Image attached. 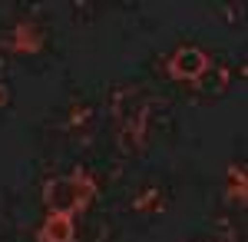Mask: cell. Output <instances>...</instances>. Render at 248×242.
I'll use <instances>...</instances> for the list:
<instances>
[{"label": "cell", "mask_w": 248, "mask_h": 242, "mask_svg": "<svg viewBox=\"0 0 248 242\" xmlns=\"http://www.w3.org/2000/svg\"><path fill=\"white\" fill-rule=\"evenodd\" d=\"M113 146L123 156H142L172 133V103L162 90L139 80H116L106 90Z\"/></svg>", "instance_id": "1"}, {"label": "cell", "mask_w": 248, "mask_h": 242, "mask_svg": "<svg viewBox=\"0 0 248 242\" xmlns=\"http://www.w3.org/2000/svg\"><path fill=\"white\" fill-rule=\"evenodd\" d=\"M155 70L166 83H172L189 100H218L232 86V63L218 47H209L202 40H182L172 50L155 60Z\"/></svg>", "instance_id": "2"}, {"label": "cell", "mask_w": 248, "mask_h": 242, "mask_svg": "<svg viewBox=\"0 0 248 242\" xmlns=\"http://www.w3.org/2000/svg\"><path fill=\"white\" fill-rule=\"evenodd\" d=\"M96 196V183L86 169H73L46 179L43 186V209L46 212H60V216H79L86 212Z\"/></svg>", "instance_id": "3"}, {"label": "cell", "mask_w": 248, "mask_h": 242, "mask_svg": "<svg viewBox=\"0 0 248 242\" xmlns=\"http://www.w3.org/2000/svg\"><path fill=\"white\" fill-rule=\"evenodd\" d=\"M43 47H46V30H43V23L30 17L14 20L0 30V50H7V53H40Z\"/></svg>", "instance_id": "4"}, {"label": "cell", "mask_w": 248, "mask_h": 242, "mask_svg": "<svg viewBox=\"0 0 248 242\" xmlns=\"http://www.w3.org/2000/svg\"><path fill=\"white\" fill-rule=\"evenodd\" d=\"M172 203V192L166 183H159V179H146V183H139L133 189V196H129V209L139 212V216H159V212H166Z\"/></svg>", "instance_id": "5"}, {"label": "cell", "mask_w": 248, "mask_h": 242, "mask_svg": "<svg viewBox=\"0 0 248 242\" xmlns=\"http://www.w3.org/2000/svg\"><path fill=\"white\" fill-rule=\"evenodd\" d=\"M33 242H79V223L77 216H60L46 212L33 229Z\"/></svg>", "instance_id": "6"}, {"label": "cell", "mask_w": 248, "mask_h": 242, "mask_svg": "<svg viewBox=\"0 0 248 242\" xmlns=\"http://www.w3.org/2000/svg\"><path fill=\"white\" fill-rule=\"evenodd\" d=\"M209 236L218 239V242H245V219L242 216H229V212L212 216Z\"/></svg>", "instance_id": "7"}, {"label": "cell", "mask_w": 248, "mask_h": 242, "mask_svg": "<svg viewBox=\"0 0 248 242\" xmlns=\"http://www.w3.org/2000/svg\"><path fill=\"white\" fill-rule=\"evenodd\" d=\"M96 123V110L90 100H73L70 106H66V126H70V133H90Z\"/></svg>", "instance_id": "8"}, {"label": "cell", "mask_w": 248, "mask_h": 242, "mask_svg": "<svg viewBox=\"0 0 248 242\" xmlns=\"http://www.w3.org/2000/svg\"><path fill=\"white\" fill-rule=\"evenodd\" d=\"M245 163H242V159H238V163H232L229 166V173H225V186H229V192H225V196H229V203L232 206H238V209H245Z\"/></svg>", "instance_id": "9"}, {"label": "cell", "mask_w": 248, "mask_h": 242, "mask_svg": "<svg viewBox=\"0 0 248 242\" xmlns=\"http://www.w3.org/2000/svg\"><path fill=\"white\" fill-rule=\"evenodd\" d=\"M212 10H215L218 17H225L232 27H242V23H245V7H242V3L225 0V3H212Z\"/></svg>", "instance_id": "10"}, {"label": "cell", "mask_w": 248, "mask_h": 242, "mask_svg": "<svg viewBox=\"0 0 248 242\" xmlns=\"http://www.w3.org/2000/svg\"><path fill=\"white\" fill-rule=\"evenodd\" d=\"M10 100H14V93H10V86L0 80V110H7L10 106Z\"/></svg>", "instance_id": "11"}, {"label": "cell", "mask_w": 248, "mask_h": 242, "mask_svg": "<svg viewBox=\"0 0 248 242\" xmlns=\"http://www.w3.org/2000/svg\"><path fill=\"white\" fill-rule=\"evenodd\" d=\"M179 242H218V239H212V236H192V239H179Z\"/></svg>", "instance_id": "12"}]
</instances>
